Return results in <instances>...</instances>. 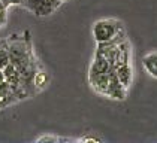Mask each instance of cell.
I'll use <instances>...</instances> for the list:
<instances>
[{
  "label": "cell",
  "instance_id": "cell-1",
  "mask_svg": "<svg viewBox=\"0 0 157 143\" xmlns=\"http://www.w3.org/2000/svg\"><path fill=\"white\" fill-rule=\"evenodd\" d=\"M6 46H8L11 63H13L17 67H21L27 61L35 58L33 51H32V42L27 33L21 37L17 35L9 36V39L6 40Z\"/></svg>",
  "mask_w": 157,
  "mask_h": 143
},
{
  "label": "cell",
  "instance_id": "cell-2",
  "mask_svg": "<svg viewBox=\"0 0 157 143\" xmlns=\"http://www.w3.org/2000/svg\"><path fill=\"white\" fill-rule=\"evenodd\" d=\"M123 30V24L117 20H99L93 25V37L97 43H103L112 40Z\"/></svg>",
  "mask_w": 157,
  "mask_h": 143
},
{
  "label": "cell",
  "instance_id": "cell-3",
  "mask_svg": "<svg viewBox=\"0 0 157 143\" xmlns=\"http://www.w3.org/2000/svg\"><path fill=\"white\" fill-rule=\"evenodd\" d=\"M127 94V86L118 79V76L115 75V70L111 69L109 70V86L106 95H109L111 98H115V100H123Z\"/></svg>",
  "mask_w": 157,
  "mask_h": 143
},
{
  "label": "cell",
  "instance_id": "cell-4",
  "mask_svg": "<svg viewBox=\"0 0 157 143\" xmlns=\"http://www.w3.org/2000/svg\"><path fill=\"white\" fill-rule=\"evenodd\" d=\"M111 70V63L109 60L102 54L96 51V55H94V60L91 63V67H90V73L88 76H94V75H100V73H108Z\"/></svg>",
  "mask_w": 157,
  "mask_h": 143
},
{
  "label": "cell",
  "instance_id": "cell-5",
  "mask_svg": "<svg viewBox=\"0 0 157 143\" xmlns=\"http://www.w3.org/2000/svg\"><path fill=\"white\" fill-rule=\"evenodd\" d=\"M17 101H18V98H17L15 93L12 91L11 83L8 81H3L0 83V109L11 106V105L17 103Z\"/></svg>",
  "mask_w": 157,
  "mask_h": 143
},
{
  "label": "cell",
  "instance_id": "cell-6",
  "mask_svg": "<svg viewBox=\"0 0 157 143\" xmlns=\"http://www.w3.org/2000/svg\"><path fill=\"white\" fill-rule=\"evenodd\" d=\"M88 81L91 83V86L96 90L97 93L106 95L109 86V72L108 73H100V75H94V76H88Z\"/></svg>",
  "mask_w": 157,
  "mask_h": 143
},
{
  "label": "cell",
  "instance_id": "cell-7",
  "mask_svg": "<svg viewBox=\"0 0 157 143\" xmlns=\"http://www.w3.org/2000/svg\"><path fill=\"white\" fill-rule=\"evenodd\" d=\"M60 6L61 2H59V0H42L35 11V15L36 16H47L49 13L56 12Z\"/></svg>",
  "mask_w": 157,
  "mask_h": 143
},
{
  "label": "cell",
  "instance_id": "cell-8",
  "mask_svg": "<svg viewBox=\"0 0 157 143\" xmlns=\"http://www.w3.org/2000/svg\"><path fill=\"white\" fill-rule=\"evenodd\" d=\"M142 64L144 69L153 78H157V52H150L142 58Z\"/></svg>",
  "mask_w": 157,
  "mask_h": 143
},
{
  "label": "cell",
  "instance_id": "cell-9",
  "mask_svg": "<svg viewBox=\"0 0 157 143\" xmlns=\"http://www.w3.org/2000/svg\"><path fill=\"white\" fill-rule=\"evenodd\" d=\"M114 70H115V75L118 76V79L126 86L130 85V81H132V69H130V64L129 63L127 64H121L118 67H115Z\"/></svg>",
  "mask_w": 157,
  "mask_h": 143
},
{
  "label": "cell",
  "instance_id": "cell-10",
  "mask_svg": "<svg viewBox=\"0 0 157 143\" xmlns=\"http://www.w3.org/2000/svg\"><path fill=\"white\" fill-rule=\"evenodd\" d=\"M48 82V76H47V73L42 70H37V73L35 75V79H33V86H35V90H40V88H44L45 85Z\"/></svg>",
  "mask_w": 157,
  "mask_h": 143
},
{
  "label": "cell",
  "instance_id": "cell-11",
  "mask_svg": "<svg viewBox=\"0 0 157 143\" xmlns=\"http://www.w3.org/2000/svg\"><path fill=\"white\" fill-rule=\"evenodd\" d=\"M9 63H11V58H9V52H8L6 40H5L3 43H0V69L3 70Z\"/></svg>",
  "mask_w": 157,
  "mask_h": 143
},
{
  "label": "cell",
  "instance_id": "cell-12",
  "mask_svg": "<svg viewBox=\"0 0 157 143\" xmlns=\"http://www.w3.org/2000/svg\"><path fill=\"white\" fill-rule=\"evenodd\" d=\"M42 0H23V6H24L27 11H30V12H33L35 13V11H36V8L39 6V3H40Z\"/></svg>",
  "mask_w": 157,
  "mask_h": 143
},
{
  "label": "cell",
  "instance_id": "cell-13",
  "mask_svg": "<svg viewBox=\"0 0 157 143\" xmlns=\"http://www.w3.org/2000/svg\"><path fill=\"white\" fill-rule=\"evenodd\" d=\"M79 142H93V143H96V142H102V139H99V137H82V139H79Z\"/></svg>",
  "mask_w": 157,
  "mask_h": 143
},
{
  "label": "cell",
  "instance_id": "cell-14",
  "mask_svg": "<svg viewBox=\"0 0 157 143\" xmlns=\"http://www.w3.org/2000/svg\"><path fill=\"white\" fill-rule=\"evenodd\" d=\"M6 24V11H2L0 9V28Z\"/></svg>",
  "mask_w": 157,
  "mask_h": 143
},
{
  "label": "cell",
  "instance_id": "cell-15",
  "mask_svg": "<svg viewBox=\"0 0 157 143\" xmlns=\"http://www.w3.org/2000/svg\"><path fill=\"white\" fill-rule=\"evenodd\" d=\"M61 139H54V137H42V139H39L37 142H59Z\"/></svg>",
  "mask_w": 157,
  "mask_h": 143
},
{
  "label": "cell",
  "instance_id": "cell-16",
  "mask_svg": "<svg viewBox=\"0 0 157 143\" xmlns=\"http://www.w3.org/2000/svg\"><path fill=\"white\" fill-rule=\"evenodd\" d=\"M0 2H2V3L5 5V8H6V9H8V8L11 6V0H0Z\"/></svg>",
  "mask_w": 157,
  "mask_h": 143
},
{
  "label": "cell",
  "instance_id": "cell-17",
  "mask_svg": "<svg viewBox=\"0 0 157 143\" xmlns=\"http://www.w3.org/2000/svg\"><path fill=\"white\" fill-rule=\"evenodd\" d=\"M23 0H11V5H21Z\"/></svg>",
  "mask_w": 157,
  "mask_h": 143
},
{
  "label": "cell",
  "instance_id": "cell-18",
  "mask_svg": "<svg viewBox=\"0 0 157 143\" xmlns=\"http://www.w3.org/2000/svg\"><path fill=\"white\" fill-rule=\"evenodd\" d=\"M3 81H5V75H3V70L0 69V83L3 82Z\"/></svg>",
  "mask_w": 157,
  "mask_h": 143
},
{
  "label": "cell",
  "instance_id": "cell-19",
  "mask_svg": "<svg viewBox=\"0 0 157 143\" xmlns=\"http://www.w3.org/2000/svg\"><path fill=\"white\" fill-rule=\"evenodd\" d=\"M59 2H61V3H63V2H67V0H59Z\"/></svg>",
  "mask_w": 157,
  "mask_h": 143
}]
</instances>
